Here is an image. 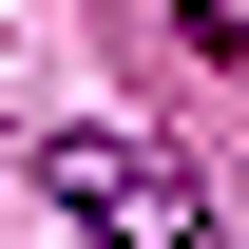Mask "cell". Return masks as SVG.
I'll return each instance as SVG.
<instances>
[{
    "mask_svg": "<svg viewBox=\"0 0 249 249\" xmlns=\"http://www.w3.org/2000/svg\"><path fill=\"white\" fill-rule=\"evenodd\" d=\"M38 192H58L96 249H211V192H192L154 134H58V154H38Z\"/></svg>",
    "mask_w": 249,
    "mask_h": 249,
    "instance_id": "obj_1",
    "label": "cell"
}]
</instances>
